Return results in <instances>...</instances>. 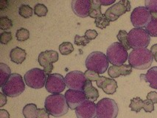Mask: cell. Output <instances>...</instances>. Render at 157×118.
Segmentation results:
<instances>
[{
	"mask_svg": "<svg viewBox=\"0 0 157 118\" xmlns=\"http://www.w3.org/2000/svg\"><path fill=\"white\" fill-rule=\"evenodd\" d=\"M44 106L49 114L54 117H61L65 115L69 108L65 96L61 94L47 96L45 99Z\"/></svg>",
	"mask_w": 157,
	"mask_h": 118,
	"instance_id": "6da1fadb",
	"label": "cell"
},
{
	"mask_svg": "<svg viewBox=\"0 0 157 118\" xmlns=\"http://www.w3.org/2000/svg\"><path fill=\"white\" fill-rule=\"evenodd\" d=\"M128 63L136 70H146L152 64L153 55L147 48L134 49L128 55Z\"/></svg>",
	"mask_w": 157,
	"mask_h": 118,
	"instance_id": "7a4b0ae2",
	"label": "cell"
},
{
	"mask_svg": "<svg viewBox=\"0 0 157 118\" xmlns=\"http://www.w3.org/2000/svg\"><path fill=\"white\" fill-rule=\"evenodd\" d=\"M109 59L106 55L102 52L94 51L91 52L86 59L85 64L87 70H91L97 73L103 74L109 67Z\"/></svg>",
	"mask_w": 157,
	"mask_h": 118,
	"instance_id": "3957f363",
	"label": "cell"
},
{
	"mask_svg": "<svg viewBox=\"0 0 157 118\" xmlns=\"http://www.w3.org/2000/svg\"><path fill=\"white\" fill-rule=\"evenodd\" d=\"M2 92L10 97H16L22 94L25 90V82L23 77L20 74L13 73L8 81L3 85Z\"/></svg>",
	"mask_w": 157,
	"mask_h": 118,
	"instance_id": "277c9868",
	"label": "cell"
},
{
	"mask_svg": "<svg viewBox=\"0 0 157 118\" xmlns=\"http://www.w3.org/2000/svg\"><path fill=\"white\" fill-rule=\"evenodd\" d=\"M118 112L119 108L114 100L105 97L97 103V118H117Z\"/></svg>",
	"mask_w": 157,
	"mask_h": 118,
	"instance_id": "5b68a950",
	"label": "cell"
},
{
	"mask_svg": "<svg viewBox=\"0 0 157 118\" xmlns=\"http://www.w3.org/2000/svg\"><path fill=\"white\" fill-rule=\"evenodd\" d=\"M106 56L113 66H122L128 59L127 50L119 42H114L108 47Z\"/></svg>",
	"mask_w": 157,
	"mask_h": 118,
	"instance_id": "8992f818",
	"label": "cell"
},
{
	"mask_svg": "<svg viewBox=\"0 0 157 118\" xmlns=\"http://www.w3.org/2000/svg\"><path fill=\"white\" fill-rule=\"evenodd\" d=\"M128 43L133 50L146 48L151 42V36L143 28H133L128 34Z\"/></svg>",
	"mask_w": 157,
	"mask_h": 118,
	"instance_id": "52a82bcc",
	"label": "cell"
},
{
	"mask_svg": "<svg viewBox=\"0 0 157 118\" xmlns=\"http://www.w3.org/2000/svg\"><path fill=\"white\" fill-rule=\"evenodd\" d=\"M48 75L39 68L31 69L25 73L24 80L27 86L35 89H39L46 84Z\"/></svg>",
	"mask_w": 157,
	"mask_h": 118,
	"instance_id": "ba28073f",
	"label": "cell"
},
{
	"mask_svg": "<svg viewBox=\"0 0 157 118\" xmlns=\"http://www.w3.org/2000/svg\"><path fill=\"white\" fill-rule=\"evenodd\" d=\"M151 19V12L145 7H137L131 12V21L134 28H146Z\"/></svg>",
	"mask_w": 157,
	"mask_h": 118,
	"instance_id": "9c48e42d",
	"label": "cell"
},
{
	"mask_svg": "<svg viewBox=\"0 0 157 118\" xmlns=\"http://www.w3.org/2000/svg\"><path fill=\"white\" fill-rule=\"evenodd\" d=\"M86 81L84 73L81 71H71L65 76L66 86L69 89L83 91Z\"/></svg>",
	"mask_w": 157,
	"mask_h": 118,
	"instance_id": "30bf717a",
	"label": "cell"
},
{
	"mask_svg": "<svg viewBox=\"0 0 157 118\" xmlns=\"http://www.w3.org/2000/svg\"><path fill=\"white\" fill-rule=\"evenodd\" d=\"M131 8L130 2L127 0H120L108 8L104 14L109 21H114L126 12L130 11Z\"/></svg>",
	"mask_w": 157,
	"mask_h": 118,
	"instance_id": "8fae6325",
	"label": "cell"
},
{
	"mask_svg": "<svg viewBox=\"0 0 157 118\" xmlns=\"http://www.w3.org/2000/svg\"><path fill=\"white\" fill-rule=\"evenodd\" d=\"M65 78L61 74H50L47 77L45 88L47 91L52 94H61L65 89Z\"/></svg>",
	"mask_w": 157,
	"mask_h": 118,
	"instance_id": "7c38bea8",
	"label": "cell"
},
{
	"mask_svg": "<svg viewBox=\"0 0 157 118\" xmlns=\"http://www.w3.org/2000/svg\"><path fill=\"white\" fill-rule=\"evenodd\" d=\"M59 59L58 53L55 50H46L41 52L38 58L40 66L44 67V71L47 75H50L53 70V63L57 62Z\"/></svg>",
	"mask_w": 157,
	"mask_h": 118,
	"instance_id": "4fadbf2b",
	"label": "cell"
},
{
	"mask_svg": "<svg viewBox=\"0 0 157 118\" xmlns=\"http://www.w3.org/2000/svg\"><path fill=\"white\" fill-rule=\"evenodd\" d=\"M69 108L71 110H75L82 103L86 100L84 92L83 91L68 89L64 94Z\"/></svg>",
	"mask_w": 157,
	"mask_h": 118,
	"instance_id": "5bb4252c",
	"label": "cell"
},
{
	"mask_svg": "<svg viewBox=\"0 0 157 118\" xmlns=\"http://www.w3.org/2000/svg\"><path fill=\"white\" fill-rule=\"evenodd\" d=\"M97 104L94 102L86 100L75 109L77 118H95Z\"/></svg>",
	"mask_w": 157,
	"mask_h": 118,
	"instance_id": "9a60e30c",
	"label": "cell"
},
{
	"mask_svg": "<svg viewBox=\"0 0 157 118\" xmlns=\"http://www.w3.org/2000/svg\"><path fill=\"white\" fill-rule=\"evenodd\" d=\"M71 7L74 13L81 18L89 16V10L91 7L90 0H73Z\"/></svg>",
	"mask_w": 157,
	"mask_h": 118,
	"instance_id": "2e32d148",
	"label": "cell"
},
{
	"mask_svg": "<svg viewBox=\"0 0 157 118\" xmlns=\"http://www.w3.org/2000/svg\"><path fill=\"white\" fill-rule=\"evenodd\" d=\"M97 86L102 89L104 92L107 94H113L116 92L117 89V83L113 78L100 76L97 81Z\"/></svg>",
	"mask_w": 157,
	"mask_h": 118,
	"instance_id": "e0dca14e",
	"label": "cell"
},
{
	"mask_svg": "<svg viewBox=\"0 0 157 118\" xmlns=\"http://www.w3.org/2000/svg\"><path fill=\"white\" fill-rule=\"evenodd\" d=\"M132 67L129 64L122 66H111L109 68L108 74L111 78H116L120 76H127L132 72Z\"/></svg>",
	"mask_w": 157,
	"mask_h": 118,
	"instance_id": "ac0fdd59",
	"label": "cell"
},
{
	"mask_svg": "<svg viewBox=\"0 0 157 118\" xmlns=\"http://www.w3.org/2000/svg\"><path fill=\"white\" fill-rule=\"evenodd\" d=\"M140 79L149 83L150 87L157 89V67H153L146 74H141Z\"/></svg>",
	"mask_w": 157,
	"mask_h": 118,
	"instance_id": "d6986e66",
	"label": "cell"
},
{
	"mask_svg": "<svg viewBox=\"0 0 157 118\" xmlns=\"http://www.w3.org/2000/svg\"><path fill=\"white\" fill-rule=\"evenodd\" d=\"M26 51L19 47H14L10 52V60L16 64H21L26 59Z\"/></svg>",
	"mask_w": 157,
	"mask_h": 118,
	"instance_id": "ffe728a7",
	"label": "cell"
},
{
	"mask_svg": "<svg viewBox=\"0 0 157 118\" xmlns=\"http://www.w3.org/2000/svg\"><path fill=\"white\" fill-rule=\"evenodd\" d=\"M83 92H84L86 100L92 101V102H94L99 97V92L98 89L93 86L92 81H87L86 82Z\"/></svg>",
	"mask_w": 157,
	"mask_h": 118,
	"instance_id": "44dd1931",
	"label": "cell"
},
{
	"mask_svg": "<svg viewBox=\"0 0 157 118\" xmlns=\"http://www.w3.org/2000/svg\"><path fill=\"white\" fill-rule=\"evenodd\" d=\"M11 70L5 63H0V86L1 87L5 84L11 75Z\"/></svg>",
	"mask_w": 157,
	"mask_h": 118,
	"instance_id": "7402d4cb",
	"label": "cell"
},
{
	"mask_svg": "<svg viewBox=\"0 0 157 118\" xmlns=\"http://www.w3.org/2000/svg\"><path fill=\"white\" fill-rule=\"evenodd\" d=\"M102 16L101 4L99 0H91V7L89 10V16L92 19H97Z\"/></svg>",
	"mask_w": 157,
	"mask_h": 118,
	"instance_id": "603a6c76",
	"label": "cell"
},
{
	"mask_svg": "<svg viewBox=\"0 0 157 118\" xmlns=\"http://www.w3.org/2000/svg\"><path fill=\"white\" fill-rule=\"evenodd\" d=\"M37 106L35 103H29L24 106L22 114L25 118H37Z\"/></svg>",
	"mask_w": 157,
	"mask_h": 118,
	"instance_id": "cb8c5ba5",
	"label": "cell"
},
{
	"mask_svg": "<svg viewBox=\"0 0 157 118\" xmlns=\"http://www.w3.org/2000/svg\"><path fill=\"white\" fill-rule=\"evenodd\" d=\"M128 33L125 30H120L119 32H118L117 36V38L118 41H119V43L125 49V50H127V51L130 50V49H131L128 43Z\"/></svg>",
	"mask_w": 157,
	"mask_h": 118,
	"instance_id": "d4e9b609",
	"label": "cell"
},
{
	"mask_svg": "<svg viewBox=\"0 0 157 118\" xmlns=\"http://www.w3.org/2000/svg\"><path fill=\"white\" fill-rule=\"evenodd\" d=\"M34 10L28 5H21L19 8V14L25 19H29L33 16Z\"/></svg>",
	"mask_w": 157,
	"mask_h": 118,
	"instance_id": "484cf974",
	"label": "cell"
},
{
	"mask_svg": "<svg viewBox=\"0 0 157 118\" xmlns=\"http://www.w3.org/2000/svg\"><path fill=\"white\" fill-rule=\"evenodd\" d=\"M129 107H130L131 111L138 113L141 111L142 108H143V101L140 97H134L131 101Z\"/></svg>",
	"mask_w": 157,
	"mask_h": 118,
	"instance_id": "4316f807",
	"label": "cell"
},
{
	"mask_svg": "<svg viewBox=\"0 0 157 118\" xmlns=\"http://www.w3.org/2000/svg\"><path fill=\"white\" fill-rule=\"evenodd\" d=\"M59 52L61 55H68L74 51V47L71 42H63L59 45Z\"/></svg>",
	"mask_w": 157,
	"mask_h": 118,
	"instance_id": "83f0119b",
	"label": "cell"
},
{
	"mask_svg": "<svg viewBox=\"0 0 157 118\" xmlns=\"http://www.w3.org/2000/svg\"><path fill=\"white\" fill-rule=\"evenodd\" d=\"M111 21H109V19H107L106 16H105V14H102L101 16L97 18V19L94 20V24H95L97 28L100 29H105L106 27L109 26L110 25Z\"/></svg>",
	"mask_w": 157,
	"mask_h": 118,
	"instance_id": "f1b7e54d",
	"label": "cell"
},
{
	"mask_svg": "<svg viewBox=\"0 0 157 118\" xmlns=\"http://www.w3.org/2000/svg\"><path fill=\"white\" fill-rule=\"evenodd\" d=\"M145 30L150 36L157 37V20L151 19V21L146 26Z\"/></svg>",
	"mask_w": 157,
	"mask_h": 118,
	"instance_id": "f546056e",
	"label": "cell"
},
{
	"mask_svg": "<svg viewBox=\"0 0 157 118\" xmlns=\"http://www.w3.org/2000/svg\"><path fill=\"white\" fill-rule=\"evenodd\" d=\"M48 13V9L44 4L38 3L34 6V13L39 17L46 16Z\"/></svg>",
	"mask_w": 157,
	"mask_h": 118,
	"instance_id": "4dcf8cb0",
	"label": "cell"
},
{
	"mask_svg": "<svg viewBox=\"0 0 157 118\" xmlns=\"http://www.w3.org/2000/svg\"><path fill=\"white\" fill-rule=\"evenodd\" d=\"M16 37L19 41H25L30 38V31L25 28H20L16 32Z\"/></svg>",
	"mask_w": 157,
	"mask_h": 118,
	"instance_id": "1f68e13d",
	"label": "cell"
},
{
	"mask_svg": "<svg viewBox=\"0 0 157 118\" xmlns=\"http://www.w3.org/2000/svg\"><path fill=\"white\" fill-rule=\"evenodd\" d=\"M13 27V21L7 16H2L0 18V28L2 30H6Z\"/></svg>",
	"mask_w": 157,
	"mask_h": 118,
	"instance_id": "d6a6232c",
	"label": "cell"
},
{
	"mask_svg": "<svg viewBox=\"0 0 157 118\" xmlns=\"http://www.w3.org/2000/svg\"><path fill=\"white\" fill-rule=\"evenodd\" d=\"M89 42H90V40L87 39L85 36H81L79 35H76L75 36V44L77 46L85 47Z\"/></svg>",
	"mask_w": 157,
	"mask_h": 118,
	"instance_id": "836d02e7",
	"label": "cell"
},
{
	"mask_svg": "<svg viewBox=\"0 0 157 118\" xmlns=\"http://www.w3.org/2000/svg\"><path fill=\"white\" fill-rule=\"evenodd\" d=\"M13 39L12 33L10 32H3L0 34V42L2 44H7Z\"/></svg>",
	"mask_w": 157,
	"mask_h": 118,
	"instance_id": "e575fe53",
	"label": "cell"
},
{
	"mask_svg": "<svg viewBox=\"0 0 157 118\" xmlns=\"http://www.w3.org/2000/svg\"><path fill=\"white\" fill-rule=\"evenodd\" d=\"M84 75L86 78L87 81H97L98 79L100 78L99 74L95 72H93V71L91 70H86L84 72Z\"/></svg>",
	"mask_w": 157,
	"mask_h": 118,
	"instance_id": "d590c367",
	"label": "cell"
},
{
	"mask_svg": "<svg viewBox=\"0 0 157 118\" xmlns=\"http://www.w3.org/2000/svg\"><path fill=\"white\" fill-rule=\"evenodd\" d=\"M145 8L151 13L157 12V0H145Z\"/></svg>",
	"mask_w": 157,
	"mask_h": 118,
	"instance_id": "8d00e7d4",
	"label": "cell"
},
{
	"mask_svg": "<svg viewBox=\"0 0 157 118\" xmlns=\"http://www.w3.org/2000/svg\"><path fill=\"white\" fill-rule=\"evenodd\" d=\"M143 109L145 112L151 113L154 111V104L149 100H145L143 101Z\"/></svg>",
	"mask_w": 157,
	"mask_h": 118,
	"instance_id": "74e56055",
	"label": "cell"
},
{
	"mask_svg": "<svg viewBox=\"0 0 157 118\" xmlns=\"http://www.w3.org/2000/svg\"><path fill=\"white\" fill-rule=\"evenodd\" d=\"M84 36L91 41V40H94V39H96L97 36H98V33L95 30H87L85 32Z\"/></svg>",
	"mask_w": 157,
	"mask_h": 118,
	"instance_id": "f35d334b",
	"label": "cell"
},
{
	"mask_svg": "<svg viewBox=\"0 0 157 118\" xmlns=\"http://www.w3.org/2000/svg\"><path fill=\"white\" fill-rule=\"evenodd\" d=\"M50 114L46 110V108H38L37 118H50Z\"/></svg>",
	"mask_w": 157,
	"mask_h": 118,
	"instance_id": "ab89813d",
	"label": "cell"
},
{
	"mask_svg": "<svg viewBox=\"0 0 157 118\" xmlns=\"http://www.w3.org/2000/svg\"><path fill=\"white\" fill-rule=\"evenodd\" d=\"M147 100H149L152 102L153 104L157 103V92H151L147 94Z\"/></svg>",
	"mask_w": 157,
	"mask_h": 118,
	"instance_id": "60d3db41",
	"label": "cell"
},
{
	"mask_svg": "<svg viewBox=\"0 0 157 118\" xmlns=\"http://www.w3.org/2000/svg\"><path fill=\"white\" fill-rule=\"evenodd\" d=\"M8 102V100H7V96L5 94H3L2 92L0 93V107H3Z\"/></svg>",
	"mask_w": 157,
	"mask_h": 118,
	"instance_id": "b9f144b4",
	"label": "cell"
},
{
	"mask_svg": "<svg viewBox=\"0 0 157 118\" xmlns=\"http://www.w3.org/2000/svg\"><path fill=\"white\" fill-rule=\"evenodd\" d=\"M99 1L101 5H104V6H109L115 2V0H99Z\"/></svg>",
	"mask_w": 157,
	"mask_h": 118,
	"instance_id": "7bdbcfd3",
	"label": "cell"
},
{
	"mask_svg": "<svg viewBox=\"0 0 157 118\" xmlns=\"http://www.w3.org/2000/svg\"><path fill=\"white\" fill-rule=\"evenodd\" d=\"M0 118H10V114L5 109H0Z\"/></svg>",
	"mask_w": 157,
	"mask_h": 118,
	"instance_id": "ee69618b",
	"label": "cell"
},
{
	"mask_svg": "<svg viewBox=\"0 0 157 118\" xmlns=\"http://www.w3.org/2000/svg\"><path fill=\"white\" fill-rule=\"evenodd\" d=\"M151 52L152 53L153 55H154L155 54L157 53V44H153L151 48Z\"/></svg>",
	"mask_w": 157,
	"mask_h": 118,
	"instance_id": "f6af8a7d",
	"label": "cell"
},
{
	"mask_svg": "<svg viewBox=\"0 0 157 118\" xmlns=\"http://www.w3.org/2000/svg\"><path fill=\"white\" fill-rule=\"evenodd\" d=\"M151 13V17L153 20H157V12H153Z\"/></svg>",
	"mask_w": 157,
	"mask_h": 118,
	"instance_id": "bcb514c9",
	"label": "cell"
},
{
	"mask_svg": "<svg viewBox=\"0 0 157 118\" xmlns=\"http://www.w3.org/2000/svg\"><path fill=\"white\" fill-rule=\"evenodd\" d=\"M153 59H154L157 62V53H156L154 55H153Z\"/></svg>",
	"mask_w": 157,
	"mask_h": 118,
	"instance_id": "7dc6e473",
	"label": "cell"
}]
</instances>
